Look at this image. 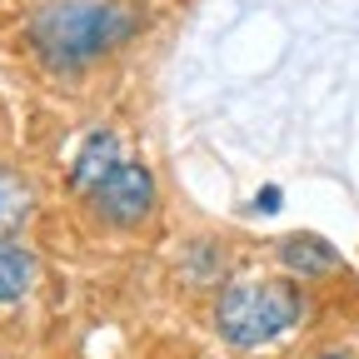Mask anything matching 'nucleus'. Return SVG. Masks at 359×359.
Returning a JSON list of instances; mask_svg holds the SVG:
<instances>
[{
  "mask_svg": "<svg viewBox=\"0 0 359 359\" xmlns=\"http://www.w3.org/2000/svg\"><path fill=\"white\" fill-rule=\"evenodd\" d=\"M145 15L135 6H90V0H65L30 20V50L50 70H85L105 50L125 45Z\"/></svg>",
  "mask_w": 359,
  "mask_h": 359,
  "instance_id": "1",
  "label": "nucleus"
},
{
  "mask_svg": "<svg viewBox=\"0 0 359 359\" xmlns=\"http://www.w3.org/2000/svg\"><path fill=\"white\" fill-rule=\"evenodd\" d=\"M299 314H304V294L294 280H250L219 294L215 330L224 344L255 349V344L280 339L290 325H299Z\"/></svg>",
  "mask_w": 359,
  "mask_h": 359,
  "instance_id": "2",
  "label": "nucleus"
},
{
  "mask_svg": "<svg viewBox=\"0 0 359 359\" xmlns=\"http://www.w3.org/2000/svg\"><path fill=\"white\" fill-rule=\"evenodd\" d=\"M90 205H95V215L105 224H115V230H135V224H145V215L155 210V170L125 160L105 185L90 195Z\"/></svg>",
  "mask_w": 359,
  "mask_h": 359,
  "instance_id": "3",
  "label": "nucleus"
},
{
  "mask_svg": "<svg viewBox=\"0 0 359 359\" xmlns=\"http://www.w3.org/2000/svg\"><path fill=\"white\" fill-rule=\"evenodd\" d=\"M120 165H125V160H120V140H115L110 130L85 135V145H80V155H75V165H70V190H75V195H95Z\"/></svg>",
  "mask_w": 359,
  "mask_h": 359,
  "instance_id": "4",
  "label": "nucleus"
},
{
  "mask_svg": "<svg viewBox=\"0 0 359 359\" xmlns=\"http://www.w3.org/2000/svg\"><path fill=\"white\" fill-rule=\"evenodd\" d=\"M275 259L299 280H325V275L339 269V250L330 240H320V235H285L275 245Z\"/></svg>",
  "mask_w": 359,
  "mask_h": 359,
  "instance_id": "5",
  "label": "nucleus"
},
{
  "mask_svg": "<svg viewBox=\"0 0 359 359\" xmlns=\"http://www.w3.org/2000/svg\"><path fill=\"white\" fill-rule=\"evenodd\" d=\"M30 215H35V185L20 170L0 165V240H11L15 230H25Z\"/></svg>",
  "mask_w": 359,
  "mask_h": 359,
  "instance_id": "6",
  "label": "nucleus"
},
{
  "mask_svg": "<svg viewBox=\"0 0 359 359\" xmlns=\"http://www.w3.org/2000/svg\"><path fill=\"white\" fill-rule=\"evenodd\" d=\"M35 285V255L15 240H0V304L20 299Z\"/></svg>",
  "mask_w": 359,
  "mask_h": 359,
  "instance_id": "7",
  "label": "nucleus"
},
{
  "mask_svg": "<svg viewBox=\"0 0 359 359\" xmlns=\"http://www.w3.org/2000/svg\"><path fill=\"white\" fill-rule=\"evenodd\" d=\"M320 359H349V354H320Z\"/></svg>",
  "mask_w": 359,
  "mask_h": 359,
  "instance_id": "8",
  "label": "nucleus"
}]
</instances>
